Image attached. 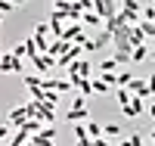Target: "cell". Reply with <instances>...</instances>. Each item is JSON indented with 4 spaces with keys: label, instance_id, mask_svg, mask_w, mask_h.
<instances>
[{
    "label": "cell",
    "instance_id": "1",
    "mask_svg": "<svg viewBox=\"0 0 155 146\" xmlns=\"http://www.w3.org/2000/svg\"><path fill=\"white\" fill-rule=\"evenodd\" d=\"M74 78H81V81H93V65H90V59H78L74 65H68V81H74Z\"/></svg>",
    "mask_w": 155,
    "mask_h": 146
},
{
    "label": "cell",
    "instance_id": "2",
    "mask_svg": "<svg viewBox=\"0 0 155 146\" xmlns=\"http://www.w3.org/2000/svg\"><path fill=\"white\" fill-rule=\"evenodd\" d=\"M87 37L90 34H87V28H84L81 22H68L65 31H62V41H65V44H84Z\"/></svg>",
    "mask_w": 155,
    "mask_h": 146
},
{
    "label": "cell",
    "instance_id": "3",
    "mask_svg": "<svg viewBox=\"0 0 155 146\" xmlns=\"http://www.w3.org/2000/svg\"><path fill=\"white\" fill-rule=\"evenodd\" d=\"M0 72H3V75H25V59H16L6 50L3 56H0Z\"/></svg>",
    "mask_w": 155,
    "mask_h": 146
},
{
    "label": "cell",
    "instance_id": "4",
    "mask_svg": "<svg viewBox=\"0 0 155 146\" xmlns=\"http://www.w3.org/2000/svg\"><path fill=\"white\" fill-rule=\"evenodd\" d=\"M118 9H121V3H115V0H93V12H96L102 22L115 19V16H118Z\"/></svg>",
    "mask_w": 155,
    "mask_h": 146
},
{
    "label": "cell",
    "instance_id": "5",
    "mask_svg": "<svg viewBox=\"0 0 155 146\" xmlns=\"http://www.w3.org/2000/svg\"><path fill=\"white\" fill-rule=\"evenodd\" d=\"M25 121H28V109H25V103H22V106H12V109H9V115H6V124L19 131Z\"/></svg>",
    "mask_w": 155,
    "mask_h": 146
},
{
    "label": "cell",
    "instance_id": "6",
    "mask_svg": "<svg viewBox=\"0 0 155 146\" xmlns=\"http://www.w3.org/2000/svg\"><path fill=\"white\" fill-rule=\"evenodd\" d=\"M31 65H34V72L41 75V78H47L50 72L56 69V59H53V56H34V59H31Z\"/></svg>",
    "mask_w": 155,
    "mask_h": 146
},
{
    "label": "cell",
    "instance_id": "7",
    "mask_svg": "<svg viewBox=\"0 0 155 146\" xmlns=\"http://www.w3.org/2000/svg\"><path fill=\"white\" fill-rule=\"evenodd\" d=\"M143 112H146V103L140 100V97H134V100H130V106H124V109H121V115H124V118H140Z\"/></svg>",
    "mask_w": 155,
    "mask_h": 146
},
{
    "label": "cell",
    "instance_id": "8",
    "mask_svg": "<svg viewBox=\"0 0 155 146\" xmlns=\"http://www.w3.org/2000/svg\"><path fill=\"white\" fill-rule=\"evenodd\" d=\"M81 25H84V28H99V31L106 28V22H102V19L96 16V12H93V9H87V12H84V19H81Z\"/></svg>",
    "mask_w": 155,
    "mask_h": 146
},
{
    "label": "cell",
    "instance_id": "9",
    "mask_svg": "<svg viewBox=\"0 0 155 146\" xmlns=\"http://www.w3.org/2000/svg\"><path fill=\"white\" fill-rule=\"evenodd\" d=\"M127 90H130L134 97H140V100H146V97H152V93H149V84L143 81V78H134V84L127 87Z\"/></svg>",
    "mask_w": 155,
    "mask_h": 146
},
{
    "label": "cell",
    "instance_id": "10",
    "mask_svg": "<svg viewBox=\"0 0 155 146\" xmlns=\"http://www.w3.org/2000/svg\"><path fill=\"white\" fill-rule=\"evenodd\" d=\"M65 118H68L71 124H87V121H90V109H68Z\"/></svg>",
    "mask_w": 155,
    "mask_h": 146
},
{
    "label": "cell",
    "instance_id": "11",
    "mask_svg": "<svg viewBox=\"0 0 155 146\" xmlns=\"http://www.w3.org/2000/svg\"><path fill=\"white\" fill-rule=\"evenodd\" d=\"M102 137L106 140H121V124L118 121H106L102 124Z\"/></svg>",
    "mask_w": 155,
    "mask_h": 146
},
{
    "label": "cell",
    "instance_id": "12",
    "mask_svg": "<svg viewBox=\"0 0 155 146\" xmlns=\"http://www.w3.org/2000/svg\"><path fill=\"white\" fill-rule=\"evenodd\" d=\"M31 37H34V41H41V44H50V25H47V22H37Z\"/></svg>",
    "mask_w": 155,
    "mask_h": 146
},
{
    "label": "cell",
    "instance_id": "13",
    "mask_svg": "<svg viewBox=\"0 0 155 146\" xmlns=\"http://www.w3.org/2000/svg\"><path fill=\"white\" fill-rule=\"evenodd\" d=\"M109 93H115V87H109V84L96 75V78H93V97H109Z\"/></svg>",
    "mask_w": 155,
    "mask_h": 146
},
{
    "label": "cell",
    "instance_id": "14",
    "mask_svg": "<svg viewBox=\"0 0 155 146\" xmlns=\"http://www.w3.org/2000/svg\"><path fill=\"white\" fill-rule=\"evenodd\" d=\"M19 131H25V134H28V137H37V134H41V131H44V124L41 121H37V118H28V121H25Z\"/></svg>",
    "mask_w": 155,
    "mask_h": 146
},
{
    "label": "cell",
    "instance_id": "15",
    "mask_svg": "<svg viewBox=\"0 0 155 146\" xmlns=\"http://www.w3.org/2000/svg\"><path fill=\"white\" fill-rule=\"evenodd\" d=\"M68 47H71V44H65V41H53V44H50V53H47V56L59 59V56H65V53H68Z\"/></svg>",
    "mask_w": 155,
    "mask_h": 146
},
{
    "label": "cell",
    "instance_id": "16",
    "mask_svg": "<svg viewBox=\"0 0 155 146\" xmlns=\"http://www.w3.org/2000/svg\"><path fill=\"white\" fill-rule=\"evenodd\" d=\"M115 100H118V106L124 109V106H130V100H134V93L127 87H115Z\"/></svg>",
    "mask_w": 155,
    "mask_h": 146
},
{
    "label": "cell",
    "instance_id": "17",
    "mask_svg": "<svg viewBox=\"0 0 155 146\" xmlns=\"http://www.w3.org/2000/svg\"><path fill=\"white\" fill-rule=\"evenodd\" d=\"M93 41H96V47L102 50V47H109V44L115 41V34H109L106 28H102V31H96V34H93Z\"/></svg>",
    "mask_w": 155,
    "mask_h": 146
},
{
    "label": "cell",
    "instance_id": "18",
    "mask_svg": "<svg viewBox=\"0 0 155 146\" xmlns=\"http://www.w3.org/2000/svg\"><path fill=\"white\" fill-rule=\"evenodd\" d=\"M22 84L28 87V93L31 90H41V75H22Z\"/></svg>",
    "mask_w": 155,
    "mask_h": 146
},
{
    "label": "cell",
    "instance_id": "19",
    "mask_svg": "<svg viewBox=\"0 0 155 146\" xmlns=\"http://www.w3.org/2000/svg\"><path fill=\"white\" fill-rule=\"evenodd\" d=\"M143 59H149V44L134 47V53H130V62H143Z\"/></svg>",
    "mask_w": 155,
    "mask_h": 146
},
{
    "label": "cell",
    "instance_id": "20",
    "mask_svg": "<svg viewBox=\"0 0 155 146\" xmlns=\"http://www.w3.org/2000/svg\"><path fill=\"white\" fill-rule=\"evenodd\" d=\"M87 134H90V140H99V137H102V124L90 118V121H87Z\"/></svg>",
    "mask_w": 155,
    "mask_h": 146
},
{
    "label": "cell",
    "instance_id": "21",
    "mask_svg": "<svg viewBox=\"0 0 155 146\" xmlns=\"http://www.w3.org/2000/svg\"><path fill=\"white\" fill-rule=\"evenodd\" d=\"M137 28L143 31V37H146V41H155V25H152V22H146V19H143V22L137 25Z\"/></svg>",
    "mask_w": 155,
    "mask_h": 146
},
{
    "label": "cell",
    "instance_id": "22",
    "mask_svg": "<svg viewBox=\"0 0 155 146\" xmlns=\"http://www.w3.org/2000/svg\"><path fill=\"white\" fill-rule=\"evenodd\" d=\"M130 84H134V72H127V69L118 72V87H130Z\"/></svg>",
    "mask_w": 155,
    "mask_h": 146
},
{
    "label": "cell",
    "instance_id": "23",
    "mask_svg": "<svg viewBox=\"0 0 155 146\" xmlns=\"http://www.w3.org/2000/svg\"><path fill=\"white\" fill-rule=\"evenodd\" d=\"M143 19L155 25V0H152V3H143Z\"/></svg>",
    "mask_w": 155,
    "mask_h": 146
},
{
    "label": "cell",
    "instance_id": "24",
    "mask_svg": "<svg viewBox=\"0 0 155 146\" xmlns=\"http://www.w3.org/2000/svg\"><path fill=\"white\" fill-rule=\"evenodd\" d=\"M68 90H74L68 78H56V93H68Z\"/></svg>",
    "mask_w": 155,
    "mask_h": 146
},
{
    "label": "cell",
    "instance_id": "25",
    "mask_svg": "<svg viewBox=\"0 0 155 146\" xmlns=\"http://www.w3.org/2000/svg\"><path fill=\"white\" fill-rule=\"evenodd\" d=\"M71 131H74V140H90V134H87V124H71Z\"/></svg>",
    "mask_w": 155,
    "mask_h": 146
},
{
    "label": "cell",
    "instance_id": "26",
    "mask_svg": "<svg viewBox=\"0 0 155 146\" xmlns=\"http://www.w3.org/2000/svg\"><path fill=\"white\" fill-rule=\"evenodd\" d=\"M115 62H118V65H127V62H130V53H124V50H115V56H112Z\"/></svg>",
    "mask_w": 155,
    "mask_h": 146
},
{
    "label": "cell",
    "instance_id": "27",
    "mask_svg": "<svg viewBox=\"0 0 155 146\" xmlns=\"http://www.w3.org/2000/svg\"><path fill=\"white\" fill-rule=\"evenodd\" d=\"M115 69H118V62H115L112 56H109V59H102V62H99V72H115Z\"/></svg>",
    "mask_w": 155,
    "mask_h": 146
},
{
    "label": "cell",
    "instance_id": "28",
    "mask_svg": "<svg viewBox=\"0 0 155 146\" xmlns=\"http://www.w3.org/2000/svg\"><path fill=\"white\" fill-rule=\"evenodd\" d=\"M68 109H87V97H81V93H78V97L71 100V106H68Z\"/></svg>",
    "mask_w": 155,
    "mask_h": 146
},
{
    "label": "cell",
    "instance_id": "29",
    "mask_svg": "<svg viewBox=\"0 0 155 146\" xmlns=\"http://www.w3.org/2000/svg\"><path fill=\"white\" fill-rule=\"evenodd\" d=\"M81 47H84V53H96V50H99V47H96V41H93V37H87V41H84Z\"/></svg>",
    "mask_w": 155,
    "mask_h": 146
},
{
    "label": "cell",
    "instance_id": "30",
    "mask_svg": "<svg viewBox=\"0 0 155 146\" xmlns=\"http://www.w3.org/2000/svg\"><path fill=\"white\" fill-rule=\"evenodd\" d=\"M12 9H16L12 0H0V12H3V16H6V12H12Z\"/></svg>",
    "mask_w": 155,
    "mask_h": 146
},
{
    "label": "cell",
    "instance_id": "31",
    "mask_svg": "<svg viewBox=\"0 0 155 146\" xmlns=\"http://www.w3.org/2000/svg\"><path fill=\"white\" fill-rule=\"evenodd\" d=\"M127 146H143V134H130L127 137Z\"/></svg>",
    "mask_w": 155,
    "mask_h": 146
},
{
    "label": "cell",
    "instance_id": "32",
    "mask_svg": "<svg viewBox=\"0 0 155 146\" xmlns=\"http://www.w3.org/2000/svg\"><path fill=\"white\" fill-rule=\"evenodd\" d=\"M9 131H12V127H9V124H0V143H3V140H6V137H9Z\"/></svg>",
    "mask_w": 155,
    "mask_h": 146
},
{
    "label": "cell",
    "instance_id": "33",
    "mask_svg": "<svg viewBox=\"0 0 155 146\" xmlns=\"http://www.w3.org/2000/svg\"><path fill=\"white\" fill-rule=\"evenodd\" d=\"M146 84H149V93H155V72H152V75L146 78Z\"/></svg>",
    "mask_w": 155,
    "mask_h": 146
},
{
    "label": "cell",
    "instance_id": "34",
    "mask_svg": "<svg viewBox=\"0 0 155 146\" xmlns=\"http://www.w3.org/2000/svg\"><path fill=\"white\" fill-rule=\"evenodd\" d=\"M93 146H115L112 140H106V137H99V140H93Z\"/></svg>",
    "mask_w": 155,
    "mask_h": 146
},
{
    "label": "cell",
    "instance_id": "35",
    "mask_svg": "<svg viewBox=\"0 0 155 146\" xmlns=\"http://www.w3.org/2000/svg\"><path fill=\"white\" fill-rule=\"evenodd\" d=\"M74 146H93V140H78Z\"/></svg>",
    "mask_w": 155,
    "mask_h": 146
},
{
    "label": "cell",
    "instance_id": "36",
    "mask_svg": "<svg viewBox=\"0 0 155 146\" xmlns=\"http://www.w3.org/2000/svg\"><path fill=\"white\" fill-rule=\"evenodd\" d=\"M146 112H149V118H155V103H149V109H146Z\"/></svg>",
    "mask_w": 155,
    "mask_h": 146
},
{
    "label": "cell",
    "instance_id": "37",
    "mask_svg": "<svg viewBox=\"0 0 155 146\" xmlns=\"http://www.w3.org/2000/svg\"><path fill=\"white\" fill-rule=\"evenodd\" d=\"M149 59H152V62H155V47H149Z\"/></svg>",
    "mask_w": 155,
    "mask_h": 146
},
{
    "label": "cell",
    "instance_id": "38",
    "mask_svg": "<svg viewBox=\"0 0 155 146\" xmlns=\"http://www.w3.org/2000/svg\"><path fill=\"white\" fill-rule=\"evenodd\" d=\"M149 143H152V146H155V131H152V134H149Z\"/></svg>",
    "mask_w": 155,
    "mask_h": 146
},
{
    "label": "cell",
    "instance_id": "39",
    "mask_svg": "<svg viewBox=\"0 0 155 146\" xmlns=\"http://www.w3.org/2000/svg\"><path fill=\"white\" fill-rule=\"evenodd\" d=\"M9 146H25V143H9Z\"/></svg>",
    "mask_w": 155,
    "mask_h": 146
},
{
    "label": "cell",
    "instance_id": "40",
    "mask_svg": "<svg viewBox=\"0 0 155 146\" xmlns=\"http://www.w3.org/2000/svg\"><path fill=\"white\" fill-rule=\"evenodd\" d=\"M0 56H3V47H0Z\"/></svg>",
    "mask_w": 155,
    "mask_h": 146
},
{
    "label": "cell",
    "instance_id": "41",
    "mask_svg": "<svg viewBox=\"0 0 155 146\" xmlns=\"http://www.w3.org/2000/svg\"><path fill=\"white\" fill-rule=\"evenodd\" d=\"M0 25H3V19H0Z\"/></svg>",
    "mask_w": 155,
    "mask_h": 146
}]
</instances>
